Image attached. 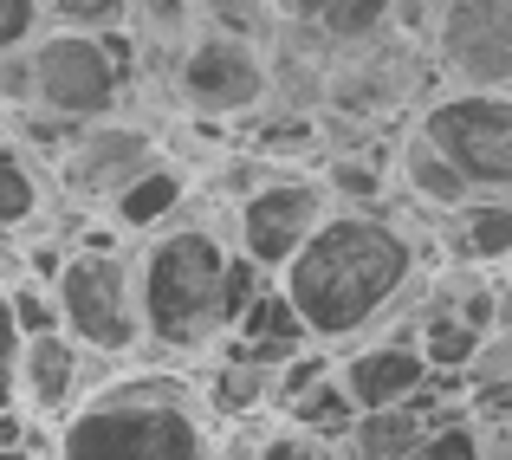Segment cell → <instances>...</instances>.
Wrapping results in <instances>:
<instances>
[{
	"label": "cell",
	"instance_id": "obj_27",
	"mask_svg": "<svg viewBox=\"0 0 512 460\" xmlns=\"http://www.w3.org/2000/svg\"><path fill=\"white\" fill-rule=\"evenodd\" d=\"M0 104H7V111H33V65H26V46L0 52Z\"/></svg>",
	"mask_w": 512,
	"mask_h": 460
},
{
	"label": "cell",
	"instance_id": "obj_31",
	"mask_svg": "<svg viewBox=\"0 0 512 460\" xmlns=\"http://www.w3.org/2000/svg\"><path fill=\"white\" fill-rule=\"evenodd\" d=\"M26 428H33V422H26L20 409H7V415H0V448H13V441H26Z\"/></svg>",
	"mask_w": 512,
	"mask_h": 460
},
{
	"label": "cell",
	"instance_id": "obj_20",
	"mask_svg": "<svg viewBox=\"0 0 512 460\" xmlns=\"http://www.w3.org/2000/svg\"><path fill=\"white\" fill-rule=\"evenodd\" d=\"M0 299H7V318H13V337H39V331H59V305H52V286L13 273L0 279Z\"/></svg>",
	"mask_w": 512,
	"mask_h": 460
},
{
	"label": "cell",
	"instance_id": "obj_17",
	"mask_svg": "<svg viewBox=\"0 0 512 460\" xmlns=\"http://www.w3.org/2000/svg\"><path fill=\"white\" fill-rule=\"evenodd\" d=\"M46 201H52L46 195V169H39L20 143L0 137V240L33 234V227L46 221Z\"/></svg>",
	"mask_w": 512,
	"mask_h": 460
},
{
	"label": "cell",
	"instance_id": "obj_22",
	"mask_svg": "<svg viewBox=\"0 0 512 460\" xmlns=\"http://www.w3.org/2000/svg\"><path fill=\"white\" fill-rule=\"evenodd\" d=\"M39 13H46V26H72V33H111V26H124L130 0H39Z\"/></svg>",
	"mask_w": 512,
	"mask_h": 460
},
{
	"label": "cell",
	"instance_id": "obj_15",
	"mask_svg": "<svg viewBox=\"0 0 512 460\" xmlns=\"http://www.w3.org/2000/svg\"><path fill=\"white\" fill-rule=\"evenodd\" d=\"M454 260L474 273H512V195H474L454 208Z\"/></svg>",
	"mask_w": 512,
	"mask_h": 460
},
{
	"label": "cell",
	"instance_id": "obj_30",
	"mask_svg": "<svg viewBox=\"0 0 512 460\" xmlns=\"http://www.w3.org/2000/svg\"><path fill=\"white\" fill-rule=\"evenodd\" d=\"M0 460H46V448H39V428H26V441L0 448Z\"/></svg>",
	"mask_w": 512,
	"mask_h": 460
},
{
	"label": "cell",
	"instance_id": "obj_2",
	"mask_svg": "<svg viewBox=\"0 0 512 460\" xmlns=\"http://www.w3.org/2000/svg\"><path fill=\"white\" fill-rule=\"evenodd\" d=\"M253 260H240L234 240L208 221H169L143 234L137 247V311H143V344L156 357H208L234 331L240 305L260 292Z\"/></svg>",
	"mask_w": 512,
	"mask_h": 460
},
{
	"label": "cell",
	"instance_id": "obj_13",
	"mask_svg": "<svg viewBox=\"0 0 512 460\" xmlns=\"http://www.w3.org/2000/svg\"><path fill=\"white\" fill-rule=\"evenodd\" d=\"M195 389L208 402V415L221 428H247L260 415H273V370L266 363H247L234 350H208L195 370Z\"/></svg>",
	"mask_w": 512,
	"mask_h": 460
},
{
	"label": "cell",
	"instance_id": "obj_25",
	"mask_svg": "<svg viewBox=\"0 0 512 460\" xmlns=\"http://www.w3.org/2000/svg\"><path fill=\"white\" fill-rule=\"evenodd\" d=\"M461 383H512V331H487L474 350V363L461 370Z\"/></svg>",
	"mask_w": 512,
	"mask_h": 460
},
{
	"label": "cell",
	"instance_id": "obj_5",
	"mask_svg": "<svg viewBox=\"0 0 512 460\" xmlns=\"http://www.w3.org/2000/svg\"><path fill=\"white\" fill-rule=\"evenodd\" d=\"M26 65H33V111L52 124H104L117 117L130 85V33H72V26H39L26 39Z\"/></svg>",
	"mask_w": 512,
	"mask_h": 460
},
{
	"label": "cell",
	"instance_id": "obj_23",
	"mask_svg": "<svg viewBox=\"0 0 512 460\" xmlns=\"http://www.w3.org/2000/svg\"><path fill=\"white\" fill-rule=\"evenodd\" d=\"M253 460H344V454H338V441H318L292 422H273L253 435Z\"/></svg>",
	"mask_w": 512,
	"mask_h": 460
},
{
	"label": "cell",
	"instance_id": "obj_18",
	"mask_svg": "<svg viewBox=\"0 0 512 460\" xmlns=\"http://www.w3.org/2000/svg\"><path fill=\"white\" fill-rule=\"evenodd\" d=\"M273 422H292V428H305V435H318V441H344V428L357 422V402L344 396L338 370H325L312 389H299L292 402H279Z\"/></svg>",
	"mask_w": 512,
	"mask_h": 460
},
{
	"label": "cell",
	"instance_id": "obj_1",
	"mask_svg": "<svg viewBox=\"0 0 512 460\" xmlns=\"http://www.w3.org/2000/svg\"><path fill=\"white\" fill-rule=\"evenodd\" d=\"M273 279L299 311L305 337L344 350L357 337H376L396 311L415 305L422 240L376 208H331Z\"/></svg>",
	"mask_w": 512,
	"mask_h": 460
},
{
	"label": "cell",
	"instance_id": "obj_26",
	"mask_svg": "<svg viewBox=\"0 0 512 460\" xmlns=\"http://www.w3.org/2000/svg\"><path fill=\"white\" fill-rule=\"evenodd\" d=\"M39 26H46L39 0H0V52H20Z\"/></svg>",
	"mask_w": 512,
	"mask_h": 460
},
{
	"label": "cell",
	"instance_id": "obj_3",
	"mask_svg": "<svg viewBox=\"0 0 512 460\" xmlns=\"http://www.w3.org/2000/svg\"><path fill=\"white\" fill-rule=\"evenodd\" d=\"M221 435L188 370H117L98 376L39 448L46 460H214Z\"/></svg>",
	"mask_w": 512,
	"mask_h": 460
},
{
	"label": "cell",
	"instance_id": "obj_32",
	"mask_svg": "<svg viewBox=\"0 0 512 460\" xmlns=\"http://www.w3.org/2000/svg\"><path fill=\"white\" fill-rule=\"evenodd\" d=\"M487 460H512V428H500V435H487Z\"/></svg>",
	"mask_w": 512,
	"mask_h": 460
},
{
	"label": "cell",
	"instance_id": "obj_16",
	"mask_svg": "<svg viewBox=\"0 0 512 460\" xmlns=\"http://www.w3.org/2000/svg\"><path fill=\"white\" fill-rule=\"evenodd\" d=\"M396 175H402V188H409L422 208H435V214H454L461 201H474V188L454 175V162L435 150V143L422 137V130H409L402 137V150H396Z\"/></svg>",
	"mask_w": 512,
	"mask_h": 460
},
{
	"label": "cell",
	"instance_id": "obj_33",
	"mask_svg": "<svg viewBox=\"0 0 512 460\" xmlns=\"http://www.w3.org/2000/svg\"><path fill=\"white\" fill-rule=\"evenodd\" d=\"M493 279H512V273H493Z\"/></svg>",
	"mask_w": 512,
	"mask_h": 460
},
{
	"label": "cell",
	"instance_id": "obj_19",
	"mask_svg": "<svg viewBox=\"0 0 512 460\" xmlns=\"http://www.w3.org/2000/svg\"><path fill=\"white\" fill-rule=\"evenodd\" d=\"M389 13H396V0H325V13H318V33L338 39V46H363V39H376L389 26Z\"/></svg>",
	"mask_w": 512,
	"mask_h": 460
},
{
	"label": "cell",
	"instance_id": "obj_24",
	"mask_svg": "<svg viewBox=\"0 0 512 460\" xmlns=\"http://www.w3.org/2000/svg\"><path fill=\"white\" fill-rule=\"evenodd\" d=\"M325 188H331V201H350V208H376L383 201V175L370 162H331Z\"/></svg>",
	"mask_w": 512,
	"mask_h": 460
},
{
	"label": "cell",
	"instance_id": "obj_7",
	"mask_svg": "<svg viewBox=\"0 0 512 460\" xmlns=\"http://www.w3.org/2000/svg\"><path fill=\"white\" fill-rule=\"evenodd\" d=\"M273 91L266 52L247 33H195L175 59V104L201 124H234L253 117Z\"/></svg>",
	"mask_w": 512,
	"mask_h": 460
},
{
	"label": "cell",
	"instance_id": "obj_14",
	"mask_svg": "<svg viewBox=\"0 0 512 460\" xmlns=\"http://www.w3.org/2000/svg\"><path fill=\"white\" fill-rule=\"evenodd\" d=\"M111 227L124 240H143V234H156V227H169V221H182V208H188V175L175 169L169 156H156L150 169L137 175V182H124L111 201Z\"/></svg>",
	"mask_w": 512,
	"mask_h": 460
},
{
	"label": "cell",
	"instance_id": "obj_9",
	"mask_svg": "<svg viewBox=\"0 0 512 460\" xmlns=\"http://www.w3.org/2000/svg\"><path fill=\"white\" fill-rule=\"evenodd\" d=\"M435 52L454 91H512V0H448Z\"/></svg>",
	"mask_w": 512,
	"mask_h": 460
},
{
	"label": "cell",
	"instance_id": "obj_10",
	"mask_svg": "<svg viewBox=\"0 0 512 460\" xmlns=\"http://www.w3.org/2000/svg\"><path fill=\"white\" fill-rule=\"evenodd\" d=\"M98 376H111V363L91 357L78 337H65V331L20 337V344H13V409L33 428H52Z\"/></svg>",
	"mask_w": 512,
	"mask_h": 460
},
{
	"label": "cell",
	"instance_id": "obj_11",
	"mask_svg": "<svg viewBox=\"0 0 512 460\" xmlns=\"http://www.w3.org/2000/svg\"><path fill=\"white\" fill-rule=\"evenodd\" d=\"M156 156L163 150H156L150 130L104 117V124H78L72 137H65V150L52 156V182H59L72 201H111L117 188L137 182Z\"/></svg>",
	"mask_w": 512,
	"mask_h": 460
},
{
	"label": "cell",
	"instance_id": "obj_4",
	"mask_svg": "<svg viewBox=\"0 0 512 460\" xmlns=\"http://www.w3.org/2000/svg\"><path fill=\"white\" fill-rule=\"evenodd\" d=\"M59 331L78 337L91 357L124 363L143 350V311H137V247H124L117 227L78 234L65 247V266L52 273Z\"/></svg>",
	"mask_w": 512,
	"mask_h": 460
},
{
	"label": "cell",
	"instance_id": "obj_8",
	"mask_svg": "<svg viewBox=\"0 0 512 460\" xmlns=\"http://www.w3.org/2000/svg\"><path fill=\"white\" fill-rule=\"evenodd\" d=\"M331 208H338V201H331L325 175H299V169L260 175L234 208V253L253 260L260 273H279V266L312 240V227L325 221Z\"/></svg>",
	"mask_w": 512,
	"mask_h": 460
},
{
	"label": "cell",
	"instance_id": "obj_21",
	"mask_svg": "<svg viewBox=\"0 0 512 460\" xmlns=\"http://www.w3.org/2000/svg\"><path fill=\"white\" fill-rule=\"evenodd\" d=\"M409 460H487V435L467 422V409H454L448 422H435L422 441H415Z\"/></svg>",
	"mask_w": 512,
	"mask_h": 460
},
{
	"label": "cell",
	"instance_id": "obj_6",
	"mask_svg": "<svg viewBox=\"0 0 512 460\" xmlns=\"http://www.w3.org/2000/svg\"><path fill=\"white\" fill-rule=\"evenodd\" d=\"M415 130L474 195H512V91H441Z\"/></svg>",
	"mask_w": 512,
	"mask_h": 460
},
{
	"label": "cell",
	"instance_id": "obj_28",
	"mask_svg": "<svg viewBox=\"0 0 512 460\" xmlns=\"http://www.w3.org/2000/svg\"><path fill=\"white\" fill-rule=\"evenodd\" d=\"M13 318H7V299H0V415L13 409Z\"/></svg>",
	"mask_w": 512,
	"mask_h": 460
},
{
	"label": "cell",
	"instance_id": "obj_29",
	"mask_svg": "<svg viewBox=\"0 0 512 460\" xmlns=\"http://www.w3.org/2000/svg\"><path fill=\"white\" fill-rule=\"evenodd\" d=\"M273 13H279V20H292V26H312L318 13H325V0H273Z\"/></svg>",
	"mask_w": 512,
	"mask_h": 460
},
{
	"label": "cell",
	"instance_id": "obj_12",
	"mask_svg": "<svg viewBox=\"0 0 512 460\" xmlns=\"http://www.w3.org/2000/svg\"><path fill=\"white\" fill-rule=\"evenodd\" d=\"M331 370H338L344 396L357 402V409H389V402L415 396V389L428 383V363H422V350H415L409 324H402V331H376V337L344 344Z\"/></svg>",
	"mask_w": 512,
	"mask_h": 460
}]
</instances>
